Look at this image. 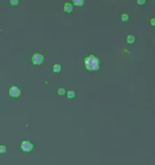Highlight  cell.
Listing matches in <instances>:
<instances>
[{"mask_svg": "<svg viewBox=\"0 0 155 165\" xmlns=\"http://www.w3.org/2000/svg\"><path fill=\"white\" fill-rule=\"evenodd\" d=\"M73 3L76 6H84V0H73Z\"/></svg>", "mask_w": 155, "mask_h": 165, "instance_id": "obj_8", "label": "cell"}, {"mask_svg": "<svg viewBox=\"0 0 155 165\" xmlns=\"http://www.w3.org/2000/svg\"><path fill=\"white\" fill-rule=\"evenodd\" d=\"M137 3H138L139 5L142 6V5L145 4V0H137Z\"/></svg>", "mask_w": 155, "mask_h": 165, "instance_id": "obj_14", "label": "cell"}, {"mask_svg": "<svg viewBox=\"0 0 155 165\" xmlns=\"http://www.w3.org/2000/svg\"><path fill=\"white\" fill-rule=\"evenodd\" d=\"M121 20L123 21V22H127V21L128 20V15L127 14H123L121 16Z\"/></svg>", "mask_w": 155, "mask_h": 165, "instance_id": "obj_11", "label": "cell"}, {"mask_svg": "<svg viewBox=\"0 0 155 165\" xmlns=\"http://www.w3.org/2000/svg\"><path fill=\"white\" fill-rule=\"evenodd\" d=\"M66 94L65 93V89L64 88H59V90H58V94L59 95H64V94Z\"/></svg>", "mask_w": 155, "mask_h": 165, "instance_id": "obj_10", "label": "cell"}, {"mask_svg": "<svg viewBox=\"0 0 155 165\" xmlns=\"http://www.w3.org/2000/svg\"><path fill=\"white\" fill-rule=\"evenodd\" d=\"M43 60H44L43 55L40 54V53H35V54L32 55L31 61L34 65H40L43 63Z\"/></svg>", "mask_w": 155, "mask_h": 165, "instance_id": "obj_3", "label": "cell"}, {"mask_svg": "<svg viewBox=\"0 0 155 165\" xmlns=\"http://www.w3.org/2000/svg\"><path fill=\"white\" fill-rule=\"evenodd\" d=\"M73 5L70 4V3H65L64 6H63V9L66 13H71L73 11Z\"/></svg>", "mask_w": 155, "mask_h": 165, "instance_id": "obj_5", "label": "cell"}, {"mask_svg": "<svg viewBox=\"0 0 155 165\" xmlns=\"http://www.w3.org/2000/svg\"><path fill=\"white\" fill-rule=\"evenodd\" d=\"M66 95H67V97L69 99H73L75 97V92L74 91H73V90H71V91H68L67 93H66Z\"/></svg>", "mask_w": 155, "mask_h": 165, "instance_id": "obj_7", "label": "cell"}, {"mask_svg": "<svg viewBox=\"0 0 155 165\" xmlns=\"http://www.w3.org/2000/svg\"><path fill=\"white\" fill-rule=\"evenodd\" d=\"M135 40H136V38H135L133 35H128V37H127V42L130 44H132L134 43Z\"/></svg>", "mask_w": 155, "mask_h": 165, "instance_id": "obj_6", "label": "cell"}, {"mask_svg": "<svg viewBox=\"0 0 155 165\" xmlns=\"http://www.w3.org/2000/svg\"><path fill=\"white\" fill-rule=\"evenodd\" d=\"M6 147L5 145H0V153H6Z\"/></svg>", "mask_w": 155, "mask_h": 165, "instance_id": "obj_12", "label": "cell"}, {"mask_svg": "<svg viewBox=\"0 0 155 165\" xmlns=\"http://www.w3.org/2000/svg\"><path fill=\"white\" fill-rule=\"evenodd\" d=\"M9 2L12 6H17L19 4V0H9Z\"/></svg>", "mask_w": 155, "mask_h": 165, "instance_id": "obj_13", "label": "cell"}, {"mask_svg": "<svg viewBox=\"0 0 155 165\" xmlns=\"http://www.w3.org/2000/svg\"><path fill=\"white\" fill-rule=\"evenodd\" d=\"M21 150L25 152H29V151H31L33 150V147L34 145L32 144L31 142L29 141V140H24V141L21 142Z\"/></svg>", "mask_w": 155, "mask_h": 165, "instance_id": "obj_2", "label": "cell"}, {"mask_svg": "<svg viewBox=\"0 0 155 165\" xmlns=\"http://www.w3.org/2000/svg\"><path fill=\"white\" fill-rule=\"evenodd\" d=\"M53 72H54V73H60V72H61L62 67H61V65H60V64H54V65H53Z\"/></svg>", "mask_w": 155, "mask_h": 165, "instance_id": "obj_9", "label": "cell"}, {"mask_svg": "<svg viewBox=\"0 0 155 165\" xmlns=\"http://www.w3.org/2000/svg\"><path fill=\"white\" fill-rule=\"evenodd\" d=\"M85 68L89 71H97L100 68V61L94 55H89L84 59Z\"/></svg>", "mask_w": 155, "mask_h": 165, "instance_id": "obj_1", "label": "cell"}, {"mask_svg": "<svg viewBox=\"0 0 155 165\" xmlns=\"http://www.w3.org/2000/svg\"><path fill=\"white\" fill-rule=\"evenodd\" d=\"M9 94L12 97H19V96H20L21 92L17 86H11L9 89Z\"/></svg>", "mask_w": 155, "mask_h": 165, "instance_id": "obj_4", "label": "cell"}, {"mask_svg": "<svg viewBox=\"0 0 155 165\" xmlns=\"http://www.w3.org/2000/svg\"><path fill=\"white\" fill-rule=\"evenodd\" d=\"M154 20H155L154 19H151V25H152V26H154V24H155L154 23Z\"/></svg>", "mask_w": 155, "mask_h": 165, "instance_id": "obj_15", "label": "cell"}]
</instances>
